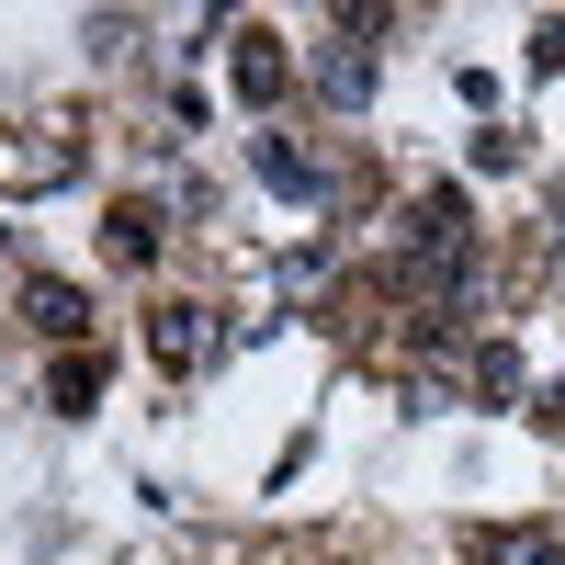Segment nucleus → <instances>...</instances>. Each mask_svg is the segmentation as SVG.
I'll use <instances>...</instances> for the list:
<instances>
[{"label":"nucleus","instance_id":"0eeeda50","mask_svg":"<svg viewBox=\"0 0 565 565\" xmlns=\"http://www.w3.org/2000/svg\"><path fill=\"white\" fill-rule=\"evenodd\" d=\"M45 396H57V407H68V418H79V407H90V396H103V362H79V351H68V362H57V373H45Z\"/></svg>","mask_w":565,"mask_h":565},{"label":"nucleus","instance_id":"1a4fd4ad","mask_svg":"<svg viewBox=\"0 0 565 565\" xmlns=\"http://www.w3.org/2000/svg\"><path fill=\"white\" fill-rule=\"evenodd\" d=\"M476 396L509 407V396H521V362H509V351H476Z\"/></svg>","mask_w":565,"mask_h":565},{"label":"nucleus","instance_id":"423d86ee","mask_svg":"<svg viewBox=\"0 0 565 565\" xmlns=\"http://www.w3.org/2000/svg\"><path fill=\"white\" fill-rule=\"evenodd\" d=\"M238 90L249 103H282V45L271 34H238Z\"/></svg>","mask_w":565,"mask_h":565},{"label":"nucleus","instance_id":"6e6552de","mask_svg":"<svg viewBox=\"0 0 565 565\" xmlns=\"http://www.w3.org/2000/svg\"><path fill=\"white\" fill-rule=\"evenodd\" d=\"M148 249H159V204H125L114 215V260H148Z\"/></svg>","mask_w":565,"mask_h":565},{"label":"nucleus","instance_id":"f03ea898","mask_svg":"<svg viewBox=\"0 0 565 565\" xmlns=\"http://www.w3.org/2000/svg\"><path fill=\"white\" fill-rule=\"evenodd\" d=\"M317 103H328V114H362V103H373V45H362V34L317 45Z\"/></svg>","mask_w":565,"mask_h":565},{"label":"nucleus","instance_id":"f257e3e1","mask_svg":"<svg viewBox=\"0 0 565 565\" xmlns=\"http://www.w3.org/2000/svg\"><path fill=\"white\" fill-rule=\"evenodd\" d=\"M226 340H238V328H226L215 306H159V317H148V362H159V373H204Z\"/></svg>","mask_w":565,"mask_h":565},{"label":"nucleus","instance_id":"20e7f679","mask_svg":"<svg viewBox=\"0 0 565 565\" xmlns=\"http://www.w3.org/2000/svg\"><path fill=\"white\" fill-rule=\"evenodd\" d=\"M23 317L45 328V340H79V328H90V306H79V282H23Z\"/></svg>","mask_w":565,"mask_h":565},{"label":"nucleus","instance_id":"39448f33","mask_svg":"<svg viewBox=\"0 0 565 565\" xmlns=\"http://www.w3.org/2000/svg\"><path fill=\"white\" fill-rule=\"evenodd\" d=\"M476 565H565V543H554L543 521H521V532H487V543H476Z\"/></svg>","mask_w":565,"mask_h":565},{"label":"nucleus","instance_id":"9d476101","mask_svg":"<svg viewBox=\"0 0 565 565\" xmlns=\"http://www.w3.org/2000/svg\"><path fill=\"white\" fill-rule=\"evenodd\" d=\"M543 430H565V385H554V396H543Z\"/></svg>","mask_w":565,"mask_h":565},{"label":"nucleus","instance_id":"7ed1b4c3","mask_svg":"<svg viewBox=\"0 0 565 565\" xmlns=\"http://www.w3.org/2000/svg\"><path fill=\"white\" fill-rule=\"evenodd\" d=\"M249 170L271 181V193H295V204H317V193H328V170H317V159H306L282 125H260V136H249Z\"/></svg>","mask_w":565,"mask_h":565}]
</instances>
